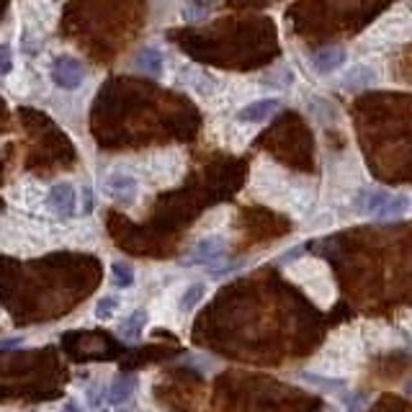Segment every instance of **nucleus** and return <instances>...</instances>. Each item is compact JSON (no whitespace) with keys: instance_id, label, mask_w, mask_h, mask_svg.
<instances>
[{"instance_id":"6e6552de","label":"nucleus","mask_w":412,"mask_h":412,"mask_svg":"<svg viewBox=\"0 0 412 412\" xmlns=\"http://www.w3.org/2000/svg\"><path fill=\"white\" fill-rule=\"evenodd\" d=\"M387 198H389L387 191H379V188L364 191L361 198H358V209H361L364 214H379V209L387 204Z\"/></svg>"},{"instance_id":"9b49d317","label":"nucleus","mask_w":412,"mask_h":412,"mask_svg":"<svg viewBox=\"0 0 412 412\" xmlns=\"http://www.w3.org/2000/svg\"><path fill=\"white\" fill-rule=\"evenodd\" d=\"M407 209H410V201H407V196H397V198L389 196L387 204L381 206L379 214H376V217H379V219H397V217L407 214Z\"/></svg>"},{"instance_id":"1a4fd4ad","label":"nucleus","mask_w":412,"mask_h":412,"mask_svg":"<svg viewBox=\"0 0 412 412\" xmlns=\"http://www.w3.org/2000/svg\"><path fill=\"white\" fill-rule=\"evenodd\" d=\"M301 379L309 381V384H315V387H320V389H327V392H343V389L348 387V381L345 379H338V376H325V373L304 371L301 373Z\"/></svg>"},{"instance_id":"f257e3e1","label":"nucleus","mask_w":412,"mask_h":412,"mask_svg":"<svg viewBox=\"0 0 412 412\" xmlns=\"http://www.w3.org/2000/svg\"><path fill=\"white\" fill-rule=\"evenodd\" d=\"M83 64L72 57H60L55 64H52V80L57 85L64 88V90H75V88L83 83Z\"/></svg>"},{"instance_id":"f3484780","label":"nucleus","mask_w":412,"mask_h":412,"mask_svg":"<svg viewBox=\"0 0 412 412\" xmlns=\"http://www.w3.org/2000/svg\"><path fill=\"white\" fill-rule=\"evenodd\" d=\"M11 70H13V55L6 44H0V75H6Z\"/></svg>"},{"instance_id":"423d86ee","label":"nucleus","mask_w":412,"mask_h":412,"mask_svg":"<svg viewBox=\"0 0 412 412\" xmlns=\"http://www.w3.org/2000/svg\"><path fill=\"white\" fill-rule=\"evenodd\" d=\"M144 325H147V312H144V309H137V312H132V315L119 325V335L124 341H137V338L142 335Z\"/></svg>"},{"instance_id":"6ab92c4d","label":"nucleus","mask_w":412,"mask_h":412,"mask_svg":"<svg viewBox=\"0 0 412 412\" xmlns=\"http://www.w3.org/2000/svg\"><path fill=\"white\" fill-rule=\"evenodd\" d=\"M90 209H93V196H90V191L85 188V214L90 212Z\"/></svg>"},{"instance_id":"20e7f679","label":"nucleus","mask_w":412,"mask_h":412,"mask_svg":"<svg viewBox=\"0 0 412 412\" xmlns=\"http://www.w3.org/2000/svg\"><path fill=\"white\" fill-rule=\"evenodd\" d=\"M137 392V379L135 376H119V379L114 381L111 387L106 389V399L111 404H124L129 402Z\"/></svg>"},{"instance_id":"7ed1b4c3","label":"nucleus","mask_w":412,"mask_h":412,"mask_svg":"<svg viewBox=\"0 0 412 412\" xmlns=\"http://www.w3.org/2000/svg\"><path fill=\"white\" fill-rule=\"evenodd\" d=\"M224 255V240L222 238H206L193 247L188 263H201V266H217Z\"/></svg>"},{"instance_id":"39448f33","label":"nucleus","mask_w":412,"mask_h":412,"mask_svg":"<svg viewBox=\"0 0 412 412\" xmlns=\"http://www.w3.org/2000/svg\"><path fill=\"white\" fill-rule=\"evenodd\" d=\"M278 111V101L276 98H266V101H258V103H250V106H245L242 111L238 114L240 121H263L268 119L270 114Z\"/></svg>"},{"instance_id":"0eeeda50","label":"nucleus","mask_w":412,"mask_h":412,"mask_svg":"<svg viewBox=\"0 0 412 412\" xmlns=\"http://www.w3.org/2000/svg\"><path fill=\"white\" fill-rule=\"evenodd\" d=\"M343 62H345V49H341V47L322 49V52L315 55V67H317L320 72H333V70H338Z\"/></svg>"},{"instance_id":"4468645a","label":"nucleus","mask_w":412,"mask_h":412,"mask_svg":"<svg viewBox=\"0 0 412 412\" xmlns=\"http://www.w3.org/2000/svg\"><path fill=\"white\" fill-rule=\"evenodd\" d=\"M111 273H114V284L119 286V289H129V286L135 284V268L129 263H114Z\"/></svg>"},{"instance_id":"f03ea898","label":"nucleus","mask_w":412,"mask_h":412,"mask_svg":"<svg viewBox=\"0 0 412 412\" xmlns=\"http://www.w3.org/2000/svg\"><path fill=\"white\" fill-rule=\"evenodd\" d=\"M47 204L57 217H70L75 212V188L70 183H57L49 191Z\"/></svg>"},{"instance_id":"2eb2a0df","label":"nucleus","mask_w":412,"mask_h":412,"mask_svg":"<svg viewBox=\"0 0 412 412\" xmlns=\"http://www.w3.org/2000/svg\"><path fill=\"white\" fill-rule=\"evenodd\" d=\"M116 309H119V299H116V296H103V299L95 304V317L111 320Z\"/></svg>"},{"instance_id":"ddd939ff","label":"nucleus","mask_w":412,"mask_h":412,"mask_svg":"<svg viewBox=\"0 0 412 412\" xmlns=\"http://www.w3.org/2000/svg\"><path fill=\"white\" fill-rule=\"evenodd\" d=\"M137 64H139V70L158 75L160 67H163V57H160L158 49H144L142 55H139V60H137Z\"/></svg>"},{"instance_id":"dca6fc26","label":"nucleus","mask_w":412,"mask_h":412,"mask_svg":"<svg viewBox=\"0 0 412 412\" xmlns=\"http://www.w3.org/2000/svg\"><path fill=\"white\" fill-rule=\"evenodd\" d=\"M373 80V72L369 67H356L353 72H348V78H345V88H361L366 83H371Z\"/></svg>"},{"instance_id":"aec40b11","label":"nucleus","mask_w":412,"mask_h":412,"mask_svg":"<svg viewBox=\"0 0 412 412\" xmlns=\"http://www.w3.org/2000/svg\"><path fill=\"white\" fill-rule=\"evenodd\" d=\"M103 412H106V410H103Z\"/></svg>"},{"instance_id":"a211bd4d","label":"nucleus","mask_w":412,"mask_h":412,"mask_svg":"<svg viewBox=\"0 0 412 412\" xmlns=\"http://www.w3.org/2000/svg\"><path fill=\"white\" fill-rule=\"evenodd\" d=\"M60 412H83V410H80V404L75 402V399H70V402L62 404V410H60Z\"/></svg>"},{"instance_id":"9d476101","label":"nucleus","mask_w":412,"mask_h":412,"mask_svg":"<svg viewBox=\"0 0 412 412\" xmlns=\"http://www.w3.org/2000/svg\"><path fill=\"white\" fill-rule=\"evenodd\" d=\"M109 188H111V193L116 198H121V201H124V198H132L135 196V191H137V183H135V178H129V175H111V178H109Z\"/></svg>"},{"instance_id":"f8f14e48","label":"nucleus","mask_w":412,"mask_h":412,"mask_svg":"<svg viewBox=\"0 0 412 412\" xmlns=\"http://www.w3.org/2000/svg\"><path fill=\"white\" fill-rule=\"evenodd\" d=\"M204 296H206V284L188 286V289L183 291V296H181V312H191V309L196 307V304L204 299Z\"/></svg>"}]
</instances>
